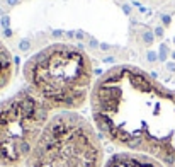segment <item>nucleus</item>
Instances as JSON below:
<instances>
[{
  "label": "nucleus",
  "instance_id": "obj_4",
  "mask_svg": "<svg viewBox=\"0 0 175 167\" xmlns=\"http://www.w3.org/2000/svg\"><path fill=\"white\" fill-rule=\"evenodd\" d=\"M53 111L27 87L0 102V167H22Z\"/></svg>",
  "mask_w": 175,
  "mask_h": 167
},
{
  "label": "nucleus",
  "instance_id": "obj_3",
  "mask_svg": "<svg viewBox=\"0 0 175 167\" xmlns=\"http://www.w3.org/2000/svg\"><path fill=\"white\" fill-rule=\"evenodd\" d=\"M104 145L78 113H54L22 167H102Z\"/></svg>",
  "mask_w": 175,
  "mask_h": 167
},
{
  "label": "nucleus",
  "instance_id": "obj_6",
  "mask_svg": "<svg viewBox=\"0 0 175 167\" xmlns=\"http://www.w3.org/2000/svg\"><path fill=\"white\" fill-rule=\"evenodd\" d=\"M14 73H16L14 58H12L9 48L5 46V43L0 39V92L12 82Z\"/></svg>",
  "mask_w": 175,
  "mask_h": 167
},
{
  "label": "nucleus",
  "instance_id": "obj_2",
  "mask_svg": "<svg viewBox=\"0 0 175 167\" xmlns=\"http://www.w3.org/2000/svg\"><path fill=\"white\" fill-rule=\"evenodd\" d=\"M26 87L53 113H77L90 102L94 67L83 48L56 43L34 53L22 68Z\"/></svg>",
  "mask_w": 175,
  "mask_h": 167
},
{
  "label": "nucleus",
  "instance_id": "obj_1",
  "mask_svg": "<svg viewBox=\"0 0 175 167\" xmlns=\"http://www.w3.org/2000/svg\"><path fill=\"white\" fill-rule=\"evenodd\" d=\"M90 113L97 133L109 143L175 167V89L143 68L106 70L94 84Z\"/></svg>",
  "mask_w": 175,
  "mask_h": 167
},
{
  "label": "nucleus",
  "instance_id": "obj_5",
  "mask_svg": "<svg viewBox=\"0 0 175 167\" xmlns=\"http://www.w3.org/2000/svg\"><path fill=\"white\" fill-rule=\"evenodd\" d=\"M102 167H165L156 159L131 150H121L104 160Z\"/></svg>",
  "mask_w": 175,
  "mask_h": 167
}]
</instances>
